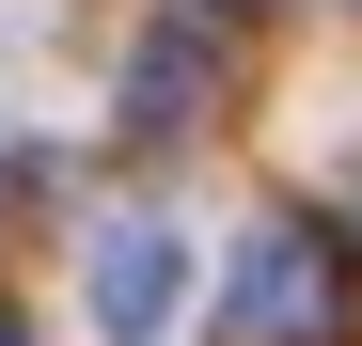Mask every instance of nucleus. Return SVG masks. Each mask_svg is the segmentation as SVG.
<instances>
[{
  "label": "nucleus",
  "mask_w": 362,
  "mask_h": 346,
  "mask_svg": "<svg viewBox=\"0 0 362 346\" xmlns=\"http://www.w3.org/2000/svg\"><path fill=\"white\" fill-rule=\"evenodd\" d=\"M205 346H346V237H315V220H252L236 268H221Z\"/></svg>",
  "instance_id": "obj_1"
},
{
  "label": "nucleus",
  "mask_w": 362,
  "mask_h": 346,
  "mask_svg": "<svg viewBox=\"0 0 362 346\" xmlns=\"http://www.w3.org/2000/svg\"><path fill=\"white\" fill-rule=\"evenodd\" d=\"M221 95H236V79H221V32L173 0V16L127 47V142H189V126H221Z\"/></svg>",
  "instance_id": "obj_2"
},
{
  "label": "nucleus",
  "mask_w": 362,
  "mask_h": 346,
  "mask_svg": "<svg viewBox=\"0 0 362 346\" xmlns=\"http://www.w3.org/2000/svg\"><path fill=\"white\" fill-rule=\"evenodd\" d=\"M79 299H95V330H110V346H158V330H173V299H189L173 220H110V237H95V268H79Z\"/></svg>",
  "instance_id": "obj_3"
},
{
  "label": "nucleus",
  "mask_w": 362,
  "mask_h": 346,
  "mask_svg": "<svg viewBox=\"0 0 362 346\" xmlns=\"http://www.w3.org/2000/svg\"><path fill=\"white\" fill-rule=\"evenodd\" d=\"M189 16H268V0H189Z\"/></svg>",
  "instance_id": "obj_4"
},
{
  "label": "nucleus",
  "mask_w": 362,
  "mask_h": 346,
  "mask_svg": "<svg viewBox=\"0 0 362 346\" xmlns=\"http://www.w3.org/2000/svg\"><path fill=\"white\" fill-rule=\"evenodd\" d=\"M346 237H362V173H346Z\"/></svg>",
  "instance_id": "obj_5"
},
{
  "label": "nucleus",
  "mask_w": 362,
  "mask_h": 346,
  "mask_svg": "<svg viewBox=\"0 0 362 346\" xmlns=\"http://www.w3.org/2000/svg\"><path fill=\"white\" fill-rule=\"evenodd\" d=\"M0 189H16V142H0Z\"/></svg>",
  "instance_id": "obj_6"
},
{
  "label": "nucleus",
  "mask_w": 362,
  "mask_h": 346,
  "mask_svg": "<svg viewBox=\"0 0 362 346\" xmlns=\"http://www.w3.org/2000/svg\"><path fill=\"white\" fill-rule=\"evenodd\" d=\"M0 346H32V330H16V315H0Z\"/></svg>",
  "instance_id": "obj_7"
}]
</instances>
